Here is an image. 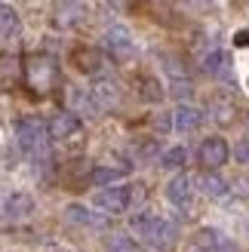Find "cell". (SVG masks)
<instances>
[{
    "label": "cell",
    "instance_id": "5",
    "mask_svg": "<svg viewBox=\"0 0 249 252\" xmlns=\"http://www.w3.org/2000/svg\"><path fill=\"white\" fill-rule=\"evenodd\" d=\"M105 53L111 56V62H117V65H126V62L135 59V40L129 28H123V25H111L105 31Z\"/></svg>",
    "mask_w": 249,
    "mask_h": 252
},
{
    "label": "cell",
    "instance_id": "1",
    "mask_svg": "<svg viewBox=\"0 0 249 252\" xmlns=\"http://www.w3.org/2000/svg\"><path fill=\"white\" fill-rule=\"evenodd\" d=\"M22 80H25V86H28L34 95L56 93L59 90V80H62L59 62L49 53H31V56H25V62H22Z\"/></svg>",
    "mask_w": 249,
    "mask_h": 252
},
{
    "label": "cell",
    "instance_id": "19",
    "mask_svg": "<svg viewBox=\"0 0 249 252\" xmlns=\"http://www.w3.org/2000/svg\"><path fill=\"white\" fill-rule=\"evenodd\" d=\"M16 31H19V12L0 0V37H9Z\"/></svg>",
    "mask_w": 249,
    "mask_h": 252
},
{
    "label": "cell",
    "instance_id": "21",
    "mask_svg": "<svg viewBox=\"0 0 249 252\" xmlns=\"http://www.w3.org/2000/svg\"><path fill=\"white\" fill-rule=\"evenodd\" d=\"M123 175H126V166H95L93 169V185H114Z\"/></svg>",
    "mask_w": 249,
    "mask_h": 252
},
{
    "label": "cell",
    "instance_id": "7",
    "mask_svg": "<svg viewBox=\"0 0 249 252\" xmlns=\"http://www.w3.org/2000/svg\"><path fill=\"white\" fill-rule=\"evenodd\" d=\"M228 157H231V148H228V142H225L221 135H209V138H203L200 151H197V160H200L203 169H218V166H225Z\"/></svg>",
    "mask_w": 249,
    "mask_h": 252
},
{
    "label": "cell",
    "instance_id": "25",
    "mask_svg": "<svg viewBox=\"0 0 249 252\" xmlns=\"http://www.w3.org/2000/svg\"><path fill=\"white\" fill-rule=\"evenodd\" d=\"M157 148H160V145H157V142H151V138H145V142H142V145H139V151H135V154H139V157H142V160H151V157H154V154H157Z\"/></svg>",
    "mask_w": 249,
    "mask_h": 252
},
{
    "label": "cell",
    "instance_id": "17",
    "mask_svg": "<svg viewBox=\"0 0 249 252\" xmlns=\"http://www.w3.org/2000/svg\"><path fill=\"white\" fill-rule=\"evenodd\" d=\"M200 188H203V194L206 197H213V200H218V197H225L228 194V182L221 179V175L216 172V169H203V179H200Z\"/></svg>",
    "mask_w": 249,
    "mask_h": 252
},
{
    "label": "cell",
    "instance_id": "22",
    "mask_svg": "<svg viewBox=\"0 0 249 252\" xmlns=\"http://www.w3.org/2000/svg\"><path fill=\"white\" fill-rule=\"evenodd\" d=\"M22 68H19V62L12 59V56H0V83H12L16 80V74H19Z\"/></svg>",
    "mask_w": 249,
    "mask_h": 252
},
{
    "label": "cell",
    "instance_id": "2",
    "mask_svg": "<svg viewBox=\"0 0 249 252\" xmlns=\"http://www.w3.org/2000/svg\"><path fill=\"white\" fill-rule=\"evenodd\" d=\"M129 231L139 237V240L151 243L157 252H172L179 243V228L169 219L160 216H148V212H135L129 219Z\"/></svg>",
    "mask_w": 249,
    "mask_h": 252
},
{
    "label": "cell",
    "instance_id": "28",
    "mask_svg": "<svg viewBox=\"0 0 249 252\" xmlns=\"http://www.w3.org/2000/svg\"><path fill=\"white\" fill-rule=\"evenodd\" d=\"M234 46H249V28H243V31H237V34H234Z\"/></svg>",
    "mask_w": 249,
    "mask_h": 252
},
{
    "label": "cell",
    "instance_id": "12",
    "mask_svg": "<svg viewBox=\"0 0 249 252\" xmlns=\"http://www.w3.org/2000/svg\"><path fill=\"white\" fill-rule=\"evenodd\" d=\"M209 117L218 120V123H234V117H237V102L225 93H216L209 98Z\"/></svg>",
    "mask_w": 249,
    "mask_h": 252
},
{
    "label": "cell",
    "instance_id": "23",
    "mask_svg": "<svg viewBox=\"0 0 249 252\" xmlns=\"http://www.w3.org/2000/svg\"><path fill=\"white\" fill-rule=\"evenodd\" d=\"M105 252H145V249L139 246V240H129V237H114Z\"/></svg>",
    "mask_w": 249,
    "mask_h": 252
},
{
    "label": "cell",
    "instance_id": "27",
    "mask_svg": "<svg viewBox=\"0 0 249 252\" xmlns=\"http://www.w3.org/2000/svg\"><path fill=\"white\" fill-rule=\"evenodd\" d=\"M145 197H148L145 194V185H132V209L139 206V203H145Z\"/></svg>",
    "mask_w": 249,
    "mask_h": 252
},
{
    "label": "cell",
    "instance_id": "16",
    "mask_svg": "<svg viewBox=\"0 0 249 252\" xmlns=\"http://www.w3.org/2000/svg\"><path fill=\"white\" fill-rule=\"evenodd\" d=\"M65 216H68L71 224H83V228H102V224H105V219H98L93 209H86V206H80V203H71V206L65 209Z\"/></svg>",
    "mask_w": 249,
    "mask_h": 252
},
{
    "label": "cell",
    "instance_id": "3",
    "mask_svg": "<svg viewBox=\"0 0 249 252\" xmlns=\"http://www.w3.org/2000/svg\"><path fill=\"white\" fill-rule=\"evenodd\" d=\"M12 132H16V142H19V148L25 151V154L37 157V154H43V151H46V138H49V132H46V126L37 123L34 117H22V120H16Z\"/></svg>",
    "mask_w": 249,
    "mask_h": 252
},
{
    "label": "cell",
    "instance_id": "9",
    "mask_svg": "<svg viewBox=\"0 0 249 252\" xmlns=\"http://www.w3.org/2000/svg\"><path fill=\"white\" fill-rule=\"evenodd\" d=\"M191 197H194V179L188 172H179L176 179H172L166 185V200L172 206H179V209H188L191 206Z\"/></svg>",
    "mask_w": 249,
    "mask_h": 252
},
{
    "label": "cell",
    "instance_id": "29",
    "mask_svg": "<svg viewBox=\"0 0 249 252\" xmlns=\"http://www.w3.org/2000/svg\"><path fill=\"white\" fill-rule=\"evenodd\" d=\"M246 228H249V224H246Z\"/></svg>",
    "mask_w": 249,
    "mask_h": 252
},
{
    "label": "cell",
    "instance_id": "14",
    "mask_svg": "<svg viewBox=\"0 0 249 252\" xmlns=\"http://www.w3.org/2000/svg\"><path fill=\"white\" fill-rule=\"evenodd\" d=\"M93 163H86V160H71L68 166H65V172H62V179H65V185H71V188H83L86 182H93Z\"/></svg>",
    "mask_w": 249,
    "mask_h": 252
},
{
    "label": "cell",
    "instance_id": "11",
    "mask_svg": "<svg viewBox=\"0 0 249 252\" xmlns=\"http://www.w3.org/2000/svg\"><path fill=\"white\" fill-rule=\"evenodd\" d=\"M203 111L194 108V105H179L172 111V126H176V132H194L203 126Z\"/></svg>",
    "mask_w": 249,
    "mask_h": 252
},
{
    "label": "cell",
    "instance_id": "24",
    "mask_svg": "<svg viewBox=\"0 0 249 252\" xmlns=\"http://www.w3.org/2000/svg\"><path fill=\"white\" fill-rule=\"evenodd\" d=\"M154 129L157 132H169V129H176V126H172V114H154Z\"/></svg>",
    "mask_w": 249,
    "mask_h": 252
},
{
    "label": "cell",
    "instance_id": "6",
    "mask_svg": "<svg viewBox=\"0 0 249 252\" xmlns=\"http://www.w3.org/2000/svg\"><path fill=\"white\" fill-rule=\"evenodd\" d=\"M95 206L108 212V216H120V212L132 209V185H111L105 191H98Z\"/></svg>",
    "mask_w": 249,
    "mask_h": 252
},
{
    "label": "cell",
    "instance_id": "15",
    "mask_svg": "<svg viewBox=\"0 0 249 252\" xmlns=\"http://www.w3.org/2000/svg\"><path fill=\"white\" fill-rule=\"evenodd\" d=\"M228 68H231V59L225 49H209L203 56V71L213 74V77H228Z\"/></svg>",
    "mask_w": 249,
    "mask_h": 252
},
{
    "label": "cell",
    "instance_id": "4",
    "mask_svg": "<svg viewBox=\"0 0 249 252\" xmlns=\"http://www.w3.org/2000/svg\"><path fill=\"white\" fill-rule=\"evenodd\" d=\"M46 132H49V142H59V145H71L83 135V120L71 111H59L46 120Z\"/></svg>",
    "mask_w": 249,
    "mask_h": 252
},
{
    "label": "cell",
    "instance_id": "10",
    "mask_svg": "<svg viewBox=\"0 0 249 252\" xmlns=\"http://www.w3.org/2000/svg\"><path fill=\"white\" fill-rule=\"evenodd\" d=\"M90 93H93V98H95L98 111H111V108L120 105V83L111 80V77H98V80L93 83Z\"/></svg>",
    "mask_w": 249,
    "mask_h": 252
},
{
    "label": "cell",
    "instance_id": "8",
    "mask_svg": "<svg viewBox=\"0 0 249 252\" xmlns=\"http://www.w3.org/2000/svg\"><path fill=\"white\" fill-rule=\"evenodd\" d=\"M71 65L77 68L80 74H98L105 68V53L95 46H77L71 53Z\"/></svg>",
    "mask_w": 249,
    "mask_h": 252
},
{
    "label": "cell",
    "instance_id": "26",
    "mask_svg": "<svg viewBox=\"0 0 249 252\" xmlns=\"http://www.w3.org/2000/svg\"><path fill=\"white\" fill-rule=\"evenodd\" d=\"M234 160H237V163H249V142H246V138L237 142V148H234Z\"/></svg>",
    "mask_w": 249,
    "mask_h": 252
},
{
    "label": "cell",
    "instance_id": "13",
    "mask_svg": "<svg viewBox=\"0 0 249 252\" xmlns=\"http://www.w3.org/2000/svg\"><path fill=\"white\" fill-rule=\"evenodd\" d=\"M132 86H135V93H139V98L142 102H160L166 93H163V86H160V80L157 77H151V74H139V77L132 80Z\"/></svg>",
    "mask_w": 249,
    "mask_h": 252
},
{
    "label": "cell",
    "instance_id": "18",
    "mask_svg": "<svg viewBox=\"0 0 249 252\" xmlns=\"http://www.w3.org/2000/svg\"><path fill=\"white\" fill-rule=\"evenodd\" d=\"M31 209H34L31 194L16 191V194L6 197V216H12V219H25V216H31Z\"/></svg>",
    "mask_w": 249,
    "mask_h": 252
},
{
    "label": "cell",
    "instance_id": "20",
    "mask_svg": "<svg viewBox=\"0 0 249 252\" xmlns=\"http://www.w3.org/2000/svg\"><path fill=\"white\" fill-rule=\"evenodd\" d=\"M185 163H188V151H185L182 145L166 148L163 154H160V166H163V169H182Z\"/></svg>",
    "mask_w": 249,
    "mask_h": 252
}]
</instances>
